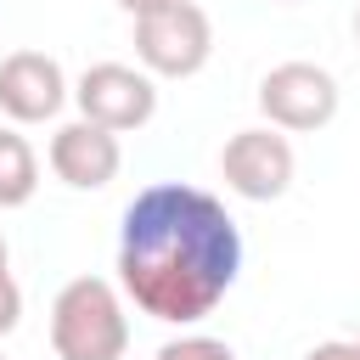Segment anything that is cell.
Here are the masks:
<instances>
[{
	"label": "cell",
	"instance_id": "obj_1",
	"mask_svg": "<svg viewBox=\"0 0 360 360\" xmlns=\"http://www.w3.org/2000/svg\"><path fill=\"white\" fill-rule=\"evenodd\" d=\"M242 276V231L231 208L186 180H152L129 197L118 225V292L163 321H208Z\"/></svg>",
	"mask_w": 360,
	"mask_h": 360
},
{
	"label": "cell",
	"instance_id": "obj_2",
	"mask_svg": "<svg viewBox=\"0 0 360 360\" xmlns=\"http://www.w3.org/2000/svg\"><path fill=\"white\" fill-rule=\"evenodd\" d=\"M51 349H56V360H124L129 315H124L118 281L73 276L51 298Z\"/></svg>",
	"mask_w": 360,
	"mask_h": 360
},
{
	"label": "cell",
	"instance_id": "obj_3",
	"mask_svg": "<svg viewBox=\"0 0 360 360\" xmlns=\"http://www.w3.org/2000/svg\"><path fill=\"white\" fill-rule=\"evenodd\" d=\"M135 56H141V73H152V79H191V73H202L208 56H214L208 11L191 6V0H174L163 11L135 17Z\"/></svg>",
	"mask_w": 360,
	"mask_h": 360
},
{
	"label": "cell",
	"instance_id": "obj_4",
	"mask_svg": "<svg viewBox=\"0 0 360 360\" xmlns=\"http://www.w3.org/2000/svg\"><path fill=\"white\" fill-rule=\"evenodd\" d=\"M338 79L315 62H276L264 79H259V112L270 129L281 135H315L338 118Z\"/></svg>",
	"mask_w": 360,
	"mask_h": 360
},
{
	"label": "cell",
	"instance_id": "obj_5",
	"mask_svg": "<svg viewBox=\"0 0 360 360\" xmlns=\"http://www.w3.org/2000/svg\"><path fill=\"white\" fill-rule=\"evenodd\" d=\"M73 101H79V118L112 129V135H129L141 124H152L158 112V79L129 68V62H90L73 84Z\"/></svg>",
	"mask_w": 360,
	"mask_h": 360
},
{
	"label": "cell",
	"instance_id": "obj_6",
	"mask_svg": "<svg viewBox=\"0 0 360 360\" xmlns=\"http://www.w3.org/2000/svg\"><path fill=\"white\" fill-rule=\"evenodd\" d=\"M219 174L236 197L248 202H276L287 197L292 174H298V158H292V141L270 124H253V129H236L225 146H219Z\"/></svg>",
	"mask_w": 360,
	"mask_h": 360
},
{
	"label": "cell",
	"instance_id": "obj_7",
	"mask_svg": "<svg viewBox=\"0 0 360 360\" xmlns=\"http://www.w3.org/2000/svg\"><path fill=\"white\" fill-rule=\"evenodd\" d=\"M45 163H51V174H56L62 186H73V191H101V186L118 180L124 146H118L112 129H101V124H90V118H73V124H62V129L51 135Z\"/></svg>",
	"mask_w": 360,
	"mask_h": 360
},
{
	"label": "cell",
	"instance_id": "obj_8",
	"mask_svg": "<svg viewBox=\"0 0 360 360\" xmlns=\"http://www.w3.org/2000/svg\"><path fill=\"white\" fill-rule=\"evenodd\" d=\"M68 96H73L68 90V73L45 51H11L0 62V112L11 124H45V118L62 112Z\"/></svg>",
	"mask_w": 360,
	"mask_h": 360
},
{
	"label": "cell",
	"instance_id": "obj_9",
	"mask_svg": "<svg viewBox=\"0 0 360 360\" xmlns=\"http://www.w3.org/2000/svg\"><path fill=\"white\" fill-rule=\"evenodd\" d=\"M39 191V152L17 124L0 129V208H22Z\"/></svg>",
	"mask_w": 360,
	"mask_h": 360
},
{
	"label": "cell",
	"instance_id": "obj_10",
	"mask_svg": "<svg viewBox=\"0 0 360 360\" xmlns=\"http://www.w3.org/2000/svg\"><path fill=\"white\" fill-rule=\"evenodd\" d=\"M152 360H236V349L225 338H208V332H186V338H169Z\"/></svg>",
	"mask_w": 360,
	"mask_h": 360
},
{
	"label": "cell",
	"instance_id": "obj_11",
	"mask_svg": "<svg viewBox=\"0 0 360 360\" xmlns=\"http://www.w3.org/2000/svg\"><path fill=\"white\" fill-rule=\"evenodd\" d=\"M17 321H22V287H17L11 270H6V276H0V338H11Z\"/></svg>",
	"mask_w": 360,
	"mask_h": 360
},
{
	"label": "cell",
	"instance_id": "obj_12",
	"mask_svg": "<svg viewBox=\"0 0 360 360\" xmlns=\"http://www.w3.org/2000/svg\"><path fill=\"white\" fill-rule=\"evenodd\" d=\"M304 360H360V338H332V343H315Z\"/></svg>",
	"mask_w": 360,
	"mask_h": 360
},
{
	"label": "cell",
	"instance_id": "obj_13",
	"mask_svg": "<svg viewBox=\"0 0 360 360\" xmlns=\"http://www.w3.org/2000/svg\"><path fill=\"white\" fill-rule=\"evenodd\" d=\"M129 17H146V11H163V6H174V0H118Z\"/></svg>",
	"mask_w": 360,
	"mask_h": 360
},
{
	"label": "cell",
	"instance_id": "obj_14",
	"mask_svg": "<svg viewBox=\"0 0 360 360\" xmlns=\"http://www.w3.org/2000/svg\"><path fill=\"white\" fill-rule=\"evenodd\" d=\"M0 276H6V236H0Z\"/></svg>",
	"mask_w": 360,
	"mask_h": 360
},
{
	"label": "cell",
	"instance_id": "obj_15",
	"mask_svg": "<svg viewBox=\"0 0 360 360\" xmlns=\"http://www.w3.org/2000/svg\"><path fill=\"white\" fill-rule=\"evenodd\" d=\"M354 45H360V11H354Z\"/></svg>",
	"mask_w": 360,
	"mask_h": 360
},
{
	"label": "cell",
	"instance_id": "obj_16",
	"mask_svg": "<svg viewBox=\"0 0 360 360\" xmlns=\"http://www.w3.org/2000/svg\"><path fill=\"white\" fill-rule=\"evenodd\" d=\"M276 6H292V0H276Z\"/></svg>",
	"mask_w": 360,
	"mask_h": 360
}]
</instances>
